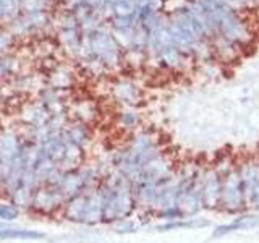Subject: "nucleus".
<instances>
[{
	"label": "nucleus",
	"mask_w": 259,
	"mask_h": 243,
	"mask_svg": "<svg viewBox=\"0 0 259 243\" xmlns=\"http://www.w3.org/2000/svg\"><path fill=\"white\" fill-rule=\"evenodd\" d=\"M104 191V222L126 221L136 209V196L133 185L119 172V179L102 188Z\"/></svg>",
	"instance_id": "nucleus-1"
},
{
	"label": "nucleus",
	"mask_w": 259,
	"mask_h": 243,
	"mask_svg": "<svg viewBox=\"0 0 259 243\" xmlns=\"http://www.w3.org/2000/svg\"><path fill=\"white\" fill-rule=\"evenodd\" d=\"M162 154L159 144L151 136H139L131 143L130 149L121 154L119 172L126 180L131 182L146 165L157 159Z\"/></svg>",
	"instance_id": "nucleus-2"
},
{
	"label": "nucleus",
	"mask_w": 259,
	"mask_h": 243,
	"mask_svg": "<svg viewBox=\"0 0 259 243\" xmlns=\"http://www.w3.org/2000/svg\"><path fill=\"white\" fill-rule=\"evenodd\" d=\"M67 216L68 219L84 224L104 222V191L96 190L70 198L67 202Z\"/></svg>",
	"instance_id": "nucleus-3"
},
{
	"label": "nucleus",
	"mask_w": 259,
	"mask_h": 243,
	"mask_svg": "<svg viewBox=\"0 0 259 243\" xmlns=\"http://www.w3.org/2000/svg\"><path fill=\"white\" fill-rule=\"evenodd\" d=\"M219 209L228 212V214H240L246 209L245 190H243V180L238 167H232L227 172H223Z\"/></svg>",
	"instance_id": "nucleus-4"
},
{
	"label": "nucleus",
	"mask_w": 259,
	"mask_h": 243,
	"mask_svg": "<svg viewBox=\"0 0 259 243\" xmlns=\"http://www.w3.org/2000/svg\"><path fill=\"white\" fill-rule=\"evenodd\" d=\"M222 179L223 174L211 167L201 172V198L204 209H219L222 195Z\"/></svg>",
	"instance_id": "nucleus-5"
},
{
	"label": "nucleus",
	"mask_w": 259,
	"mask_h": 243,
	"mask_svg": "<svg viewBox=\"0 0 259 243\" xmlns=\"http://www.w3.org/2000/svg\"><path fill=\"white\" fill-rule=\"evenodd\" d=\"M201 34V24L190 12H180L177 17L174 28H172V38L181 45L193 44Z\"/></svg>",
	"instance_id": "nucleus-6"
},
{
	"label": "nucleus",
	"mask_w": 259,
	"mask_h": 243,
	"mask_svg": "<svg viewBox=\"0 0 259 243\" xmlns=\"http://www.w3.org/2000/svg\"><path fill=\"white\" fill-rule=\"evenodd\" d=\"M238 169H240L243 180L246 207L259 209V164L258 162H248Z\"/></svg>",
	"instance_id": "nucleus-7"
},
{
	"label": "nucleus",
	"mask_w": 259,
	"mask_h": 243,
	"mask_svg": "<svg viewBox=\"0 0 259 243\" xmlns=\"http://www.w3.org/2000/svg\"><path fill=\"white\" fill-rule=\"evenodd\" d=\"M259 227V216L255 214H241L235 217L232 222H228V224H223L216 227L214 232H212V237H223V235H228V234H233V232H238V230H248V229H256Z\"/></svg>",
	"instance_id": "nucleus-8"
},
{
	"label": "nucleus",
	"mask_w": 259,
	"mask_h": 243,
	"mask_svg": "<svg viewBox=\"0 0 259 243\" xmlns=\"http://www.w3.org/2000/svg\"><path fill=\"white\" fill-rule=\"evenodd\" d=\"M209 225L207 221H201L199 217H188V219H180V221H172V222H164L156 227L157 232H169V230H179V229H201V227Z\"/></svg>",
	"instance_id": "nucleus-9"
},
{
	"label": "nucleus",
	"mask_w": 259,
	"mask_h": 243,
	"mask_svg": "<svg viewBox=\"0 0 259 243\" xmlns=\"http://www.w3.org/2000/svg\"><path fill=\"white\" fill-rule=\"evenodd\" d=\"M38 240L44 239V234L34 230H21V229H13V227L0 225V240Z\"/></svg>",
	"instance_id": "nucleus-10"
},
{
	"label": "nucleus",
	"mask_w": 259,
	"mask_h": 243,
	"mask_svg": "<svg viewBox=\"0 0 259 243\" xmlns=\"http://www.w3.org/2000/svg\"><path fill=\"white\" fill-rule=\"evenodd\" d=\"M154 216L157 217V219H162V221H165V222L185 219L183 212L179 209V206H172V207H165V209H159V211L154 212Z\"/></svg>",
	"instance_id": "nucleus-11"
},
{
	"label": "nucleus",
	"mask_w": 259,
	"mask_h": 243,
	"mask_svg": "<svg viewBox=\"0 0 259 243\" xmlns=\"http://www.w3.org/2000/svg\"><path fill=\"white\" fill-rule=\"evenodd\" d=\"M0 217L3 221H13L18 217V209L12 204H0Z\"/></svg>",
	"instance_id": "nucleus-12"
}]
</instances>
